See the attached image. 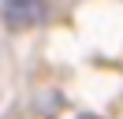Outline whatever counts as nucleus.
<instances>
[{"label": "nucleus", "instance_id": "nucleus-1", "mask_svg": "<svg viewBox=\"0 0 123 119\" xmlns=\"http://www.w3.org/2000/svg\"><path fill=\"white\" fill-rule=\"evenodd\" d=\"M0 15H4V26L8 30H34L37 22H45L49 4L45 0H4Z\"/></svg>", "mask_w": 123, "mask_h": 119}]
</instances>
